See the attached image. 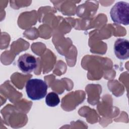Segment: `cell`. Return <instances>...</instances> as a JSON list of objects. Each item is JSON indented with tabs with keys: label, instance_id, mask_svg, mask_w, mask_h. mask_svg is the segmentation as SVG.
Returning a JSON list of instances; mask_svg holds the SVG:
<instances>
[{
	"label": "cell",
	"instance_id": "obj_1",
	"mask_svg": "<svg viewBox=\"0 0 129 129\" xmlns=\"http://www.w3.org/2000/svg\"><path fill=\"white\" fill-rule=\"evenodd\" d=\"M47 85L40 79L34 78L29 80L26 84V92L27 96L32 100L43 99L47 94Z\"/></svg>",
	"mask_w": 129,
	"mask_h": 129
},
{
	"label": "cell",
	"instance_id": "obj_2",
	"mask_svg": "<svg viewBox=\"0 0 129 129\" xmlns=\"http://www.w3.org/2000/svg\"><path fill=\"white\" fill-rule=\"evenodd\" d=\"M111 20L114 23L128 25L129 24V4L120 1L115 4L110 12Z\"/></svg>",
	"mask_w": 129,
	"mask_h": 129
},
{
	"label": "cell",
	"instance_id": "obj_3",
	"mask_svg": "<svg viewBox=\"0 0 129 129\" xmlns=\"http://www.w3.org/2000/svg\"><path fill=\"white\" fill-rule=\"evenodd\" d=\"M18 67L24 73L28 74L33 72L37 67V60L32 55L25 53L21 55L18 60Z\"/></svg>",
	"mask_w": 129,
	"mask_h": 129
},
{
	"label": "cell",
	"instance_id": "obj_4",
	"mask_svg": "<svg viewBox=\"0 0 129 129\" xmlns=\"http://www.w3.org/2000/svg\"><path fill=\"white\" fill-rule=\"evenodd\" d=\"M114 52L117 58L125 60L129 57V42L124 38L117 39L114 44Z\"/></svg>",
	"mask_w": 129,
	"mask_h": 129
},
{
	"label": "cell",
	"instance_id": "obj_5",
	"mask_svg": "<svg viewBox=\"0 0 129 129\" xmlns=\"http://www.w3.org/2000/svg\"><path fill=\"white\" fill-rule=\"evenodd\" d=\"M60 99L58 95L55 92L49 93L45 97V103L46 105L50 107H55L58 105Z\"/></svg>",
	"mask_w": 129,
	"mask_h": 129
}]
</instances>
